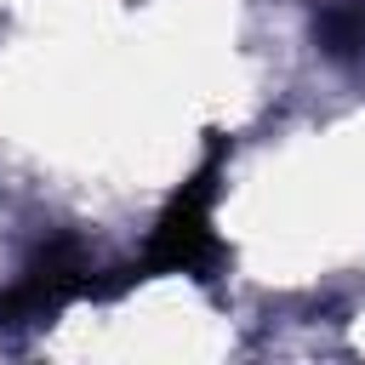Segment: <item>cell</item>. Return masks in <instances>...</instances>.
I'll use <instances>...</instances> for the list:
<instances>
[{"mask_svg":"<svg viewBox=\"0 0 365 365\" xmlns=\"http://www.w3.org/2000/svg\"><path fill=\"white\" fill-rule=\"evenodd\" d=\"M205 200H211V171L194 177V188H182L171 200V211L160 217V228H154V268H194L211 251Z\"/></svg>","mask_w":365,"mask_h":365,"instance_id":"1","label":"cell"}]
</instances>
